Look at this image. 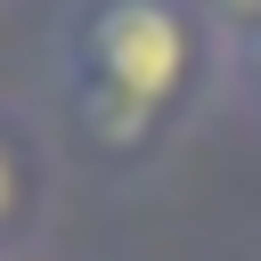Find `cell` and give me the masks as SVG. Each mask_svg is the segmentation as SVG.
<instances>
[{
  "instance_id": "cell-1",
  "label": "cell",
  "mask_w": 261,
  "mask_h": 261,
  "mask_svg": "<svg viewBox=\"0 0 261 261\" xmlns=\"http://www.w3.org/2000/svg\"><path fill=\"white\" fill-rule=\"evenodd\" d=\"M212 73V24L196 0H65L57 98L98 155H147Z\"/></svg>"
},
{
  "instance_id": "cell-3",
  "label": "cell",
  "mask_w": 261,
  "mask_h": 261,
  "mask_svg": "<svg viewBox=\"0 0 261 261\" xmlns=\"http://www.w3.org/2000/svg\"><path fill=\"white\" fill-rule=\"evenodd\" d=\"M196 8H204V24H212L220 49H245L261 33V0H196Z\"/></svg>"
},
{
  "instance_id": "cell-4",
  "label": "cell",
  "mask_w": 261,
  "mask_h": 261,
  "mask_svg": "<svg viewBox=\"0 0 261 261\" xmlns=\"http://www.w3.org/2000/svg\"><path fill=\"white\" fill-rule=\"evenodd\" d=\"M228 82H237V98L261 114V33H253L245 49H228Z\"/></svg>"
},
{
  "instance_id": "cell-2",
  "label": "cell",
  "mask_w": 261,
  "mask_h": 261,
  "mask_svg": "<svg viewBox=\"0 0 261 261\" xmlns=\"http://www.w3.org/2000/svg\"><path fill=\"white\" fill-rule=\"evenodd\" d=\"M33 196H41V155H33L24 122L0 106V253L24 237V220H33Z\"/></svg>"
}]
</instances>
